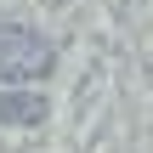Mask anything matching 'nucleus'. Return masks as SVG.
I'll list each match as a JSON object with an SVG mask.
<instances>
[{"label": "nucleus", "mask_w": 153, "mask_h": 153, "mask_svg": "<svg viewBox=\"0 0 153 153\" xmlns=\"http://www.w3.org/2000/svg\"><path fill=\"white\" fill-rule=\"evenodd\" d=\"M0 119H11V125H40V119H45V97L6 91V97H0Z\"/></svg>", "instance_id": "obj_2"}, {"label": "nucleus", "mask_w": 153, "mask_h": 153, "mask_svg": "<svg viewBox=\"0 0 153 153\" xmlns=\"http://www.w3.org/2000/svg\"><path fill=\"white\" fill-rule=\"evenodd\" d=\"M57 68V45L40 28L23 23H0V85H23V79H45Z\"/></svg>", "instance_id": "obj_1"}]
</instances>
